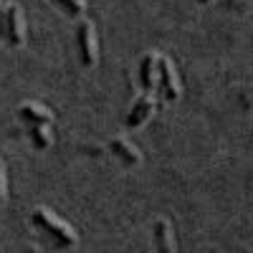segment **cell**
Instances as JSON below:
<instances>
[{
    "instance_id": "obj_1",
    "label": "cell",
    "mask_w": 253,
    "mask_h": 253,
    "mask_svg": "<svg viewBox=\"0 0 253 253\" xmlns=\"http://www.w3.org/2000/svg\"><path fill=\"white\" fill-rule=\"evenodd\" d=\"M31 220H33V225H38L43 233H48V236H51L58 246H63V248H74V246L79 243L76 230H74L69 223H63L56 213L46 210V208H36L33 215H31Z\"/></svg>"
},
{
    "instance_id": "obj_2",
    "label": "cell",
    "mask_w": 253,
    "mask_h": 253,
    "mask_svg": "<svg viewBox=\"0 0 253 253\" xmlns=\"http://www.w3.org/2000/svg\"><path fill=\"white\" fill-rule=\"evenodd\" d=\"M0 31H3V36L10 46H23L26 43V18H23L20 5H15V3L5 5L3 20H0Z\"/></svg>"
},
{
    "instance_id": "obj_3",
    "label": "cell",
    "mask_w": 253,
    "mask_h": 253,
    "mask_svg": "<svg viewBox=\"0 0 253 253\" xmlns=\"http://www.w3.org/2000/svg\"><path fill=\"white\" fill-rule=\"evenodd\" d=\"M76 43H79V56L81 63L86 69L96 66L99 61V43H96V28L91 20H81L79 28H76Z\"/></svg>"
},
{
    "instance_id": "obj_4",
    "label": "cell",
    "mask_w": 253,
    "mask_h": 253,
    "mask_svg": "<svg viewBox=\"0 0 253 253\" xmlns=\"http://www.w3.org/2000/svg\"><path fill=\"white\" fill-rule=\"evenodd\" d=\"M157 86H160L165 101H177L180 99L177 69H175V63L167 56H157Z\"/></svg>"
},
{
    "instance_id": "obj_5",
    "label": "cell",
    "mask_w": 253,
    "mask_h": 253,
    "mask_svg": "<svg viewBox=\"0 0 253 253\" xmlns=\"http://www.w3.org/2000/svg\"><path fill=\"white\" fill-rule=\"evenodd\" d=\"M155 109H157L155 91H144V94L134 101V107H132V112H129V114H126L124 124H126V126H132V129H137V126H142L147 119H150V117L155 114Z\"/></svg>"
},
{
    "instance_id": "obj_6",
    "label": "cell",
    "mask_w": 253,
    "mask_h": 253,
    "mask_svg": "<svg viewBox=\"0 0 253 253\" xmlns=\"http://www.w3.org/2000/svg\"><path fill=\"white\" fill-rule=\"evenodd\" d=\"M155 246H157V251H162V253H175L177 251V243H175V233H172V225L167 223L165 218H160L157 223H155Z\"/></svg>"
},
{
    "instance_id": "obj_7",
    "label": "cell",
    "mask_w": 253,
    "mask_h": 253,
    "mask_svg": "<svg viewBox=\"0 0 253 253\" xmlns=\"http://www.w3.org/2000/svg\"><path fill=\"white\" fill-rule=\"evenodd\" d=\"M109 150H112L122 162H126V165H139V162H142V152L137 150L129 139H124V137H114V139L109 142Z\"/></svg>"
},
{
    "instance_id": "obj_8",
    "label": "cell",
    "mask_w": 253,
    "mask_h": 253,
    "mask_svg": "<svg viewBox=\"0 0 253 253\" xmlns=\"http://www.w3.org/2000/svg\"><path fill=\"white\" fill-rule=\"evenodd\" d=\"M157 56L160 53H147L139 63V81L144 91H155L157 86Z\"/></svg>"
},
{
    "instance_id": "obj_9",
    "label": "cell",
    "mask_w": 253,
    "mask_h": 253,
    "mask_svg": "<svg viewBox=\"0 0 253 253\" xmlns=\"http://www.w3.org/2000/svg\"><path fill=\"white\" fill-rule=\"evenodd\" d=\"M18 114H20V119H26L28 124H51V122H53V114H51L46 107H41V104H33V101L20 104Z\"/></svg>"
},
{
    "instance_id": "obj_10",
    "label": "cell",
    "mask_w": 253,
    "mask_h": 253,
    "mask_svg": "<svg viewBox=\"0 0 253 253\" xmlns=\"http://www.w3.org/2000/svg\"><path fill=\"white\" fill-rule=\"evenodd\" d=\"M31 142H33L36 150H48V147L53 144L48 124H31Z\"/></svg>"
},
{
    "instance_id": "obj_11",
    "label": "cell",
    "mask_w": 253,
    "mask_h": 253,
    "mask_svg": "<svg viewBox=\"0 0 253 253\" xmlns=\"http://www.w3.org/2000/svg\"><path fill=\"white\" fill-rule=\"evenodd\" d=\"M56 3L63 8V13H69L74 18H79L84 13V0H56Z\"/></svg>"
},
{
    "instance_id": "obj_12",
    "label": "cell",
    "mask_w": 253,
    "mask_h": 253,
    "mask_svg": "<svg viewBox=\"0 0 253 253\" xmlns=\"http://www.w3.org/2000/svg\"><path fill=\"white\" fill-rule=\"evenodd\" d=\"M8 198V175H5V165L0 162V205Z\"/></svg>"
},
{
    "instance_id": "obj_13",
    "label": "cell",
    "mask_w": 253,
    "mask_h": 253,
    "mask_svg": "<svg viewBox=\"0 0 253 253\" xmlns=\"http://www.w3.org/2000/svg\"><path fill=\"white\" fill-rule=\"evenodd\" d=\"M210 3H213V0H200V5H210Z\"/></svg>"
}]
</instances>
